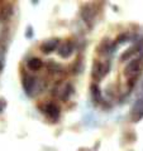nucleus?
I'll list each match as a JSON object with an SVG mask.
<instances>
[{
  "mask_svg": "<svg viewBox=\"0 0 143 151\" xmlns=\"http://www.w3.org/2000/svg\"><path fill=\"white\" fill-rule=\"evenodd\" d=\"M143 70V54H141L137 58H133L129 63L125 65L124 68V74L127 78H138L141 72Z\"/></svg>",
  "mask_w": 143,
  "mask_h": 151,
  "instance_id": "obj_1",
  "label": "nucleus"
},
{
  "mask_svg": "<svg viewBox=\"0 0 143 151\" xmlns=\"http://www.w3.org/2000/svg\"><path fill=\"white\" fill-rule=\"evenodd\" d=\"M110 70V62H101V60L94 59L93 62V68H91V77L96 82H100L105 77L107 73Z\"/></svg>",
  "mask_w": 143,
  "mask_h": 151,
  "instance_id": "obj_2",
  "label": "nucleus"
},
{
  "mask_svg": "<svg viewBox=\"0 0 143 151\" xmlns=\"http://www.w3.org/2000/svg\"><path fill=\"white\" fill-rule=\"evenodd\" d=\"M72 93H74V86L69 82L61 83L58 86H56L53 89V94H56V96L63 102L69 101L70 97L72 96Z\"/></svg>",
  "mask_w": 143,
  "mask_h": 151,
  "instance_id": "obj_3",
  "label": "nucleus"
},
{
  "mask_svg": "<svg viewBox=\"0 0 143 151\" xmlns=\"http://www.w3.org/2000/svg\"><path fill=\"white\" fill-rule=\"evenodd\" d=\"M39 110L46 117H48V119L53 121L58 120V117L61 115V107L56 102H47L43 106H39Z\"/></svg>",
  "mask_w": 143,
  "mask_h": 151,
  "instance_id": "obj_4",
  "label": "nucleus"
},
{
  "mask_svg": "<svg viewBox=\"0 0 143 151\" xmlns=\"http://www.w3.org/2000/svg\"><path fill=\"white\" fill-rule=\"evenodd\" d=\"M80 15L90 28L94 25L95 18H96V12H95V9L90 4H85V5L80 8Z\"/></svg>",
  "mask_w": 143,
  "mask_h": 151,
  "instance_id": "obj_5",
  "label": "nucleus"
},
{
  "mask_svg": "<svg viewBox=\"0 0 143 151\" xmlns=\"http://www.w3.org/2000/svg\"><path fill=\"white\" fill-rule=\"evenodd\" d=\"M36 84H37V78L33 74L29 73H23L22 76V86H23V91H24L28 96H32L33 92L36 89Z\"/></svg>",
  "mask_w": 143,
  "mask_h": 151,
  "instance_id": "obj_6",
  "label": "nucleus"
},
{
  "mask_svg": "<svg viewBox=\"0 0 143 151\" xmlns=\"http://www.w3.org/2000/svg\"><path fill=\"white\" fill-rule=\"evenodd\" d=\"M143 119V94L137 98L131 108V120L132 122H139Z\"/></svg>",
  "mask_w": 143,
  "mask_h": 151,
  "instance_id": "obj_7",
  "label": "nucleus"
},
{
  "mask_svg": "<svg viewBox=\"0 0 143 151\" xmlns=\"http://www.w3.org/2000/svg\"><path fill=\"white\" fill-rule=\"evenodd\" d=\"M58 44H60L58 38H50V39H46L39 44V50L43 54H51L56 49H58V47H60Z\"/></svg>",
  "mask_w": 143,
  "mask_h": 151,
  "instance_id": "obj_8",
  "label": "nucleus"
},
{
  "mask_svg": "<svg viewBox=\"0 0 143 151\" xmlns=\"http://www.w3.org/2000/svg\"><path fill=\"white\" fill-rule=\"evenodd\" d=\"M115 48V44L112 42V39L110 38H103L101 39V42L99 43V45H98V48H96V53L99 54V55H108L110 52Z\"/></svg>",
  "mask_w": 143,
  "mask_h": 151,
  "instance_id": "obj_9",
  "label": "nucleus"
},
{
  "mask_svg": "<svg viewBox=\"0 0 143 151\" xmlns=\"http://www.w3.org/2000/svg\"><path fill=\"white\" fill-rule=\"evenodd\" d=\"M139 54H143V42H138L134 45H132L128 50H125L120 57V62H124V60L131 58V57L139 55Z\"/></svg>",
  "mask_w": 143,
  "mask_h": 151,
  "instance_id": "obj_10",
  "label": "nucleus"
},
{
  "mask_svg": "<svg viewBox=\"0 0 143 151\" xmlns=\"http://www.w3.org/2000/svg\"><path fill=\"white\" fill-rule=\"evenodd\" d=\"M74 49H75V45L72 43V40H66L62 44H60L57 53H58L61 58H69L74 53Z\"/></svg>",
  "mask_w": 143,
  "mask_h": 151,
  "instance_id": "obj_11",
  "label": "nucleus"
},
{
  "mask_svg": "<svg viewBox=\"0 0 143 151\" xmlns=\"http://www.w3.org/2000/svg\"><path fill=\"white\" fill-rule=\"evenodd\" d=\"M14 14V5L13 3H1L0 5V20L7 22Z\"/></svg>",
  "mask_w": 143,
  "mask_h": 151,
  "instance_id": "obj_12",
  "label": "nucleus"
},
{
  "mask_svg": "<svg viewBox=\"0 0 143 151\" xmlns=\"http://www.w3.org/2000/svg\"><path fill=\"white\" fill-rule=\"evenodd\" d=\"M90 94L95 103H101L103 102V96H101V89H100L98 83H93L90 86Z\"/></svg>",
  "mask_w": 143,
  "mask_h": 151,
  "instance_id": "obj_13",
  "label": "nucleus"
},
{
  "mask_svg": "<svg viewBox=\"0 0 143 151\" xmlns=\"http://www.w3.org/2000/svg\"><path fill=\"white\" fill-rule=\"evenodd\" d=\"M27 67L28 69H31V70H34V72H37V70H39L42 67H43V62L39 59V58H37V57H33V58L31 59H28V62H27Z\"/></svg>",
  "mask_w": 143,
  "mask_h": 151,
  "instance_id": "obj_14",
  "label": "nucleus"
},
{
  "mask_svg": "<svg viewBox=\"0 0 143 151\" xmlns=\"http://www.w3.org/2000/svg\"><path fill=\"white\" fill-rule=\"evenodd\" d=\"M71 69H72V73L76 74V76L82 72V70H84V60H82V57H79V58L75 60L74 64H72V68H71Z\"/></svg>",
  "mask_w": 143,
  "mask_h": 151,
  "instance_id": "obj_15",
  "label": "nucleus"
},
{
  "mask_svg": "<svg viewBox=\"0 0 143 151\" xmlns=\"http://www.w3.org/2000/svg\"><path fill=\"white\" fill-rule=\"evenodd\" d=\"M47 69H48V72L52 73V74H56V73L62 72V67H61V64L53 62V60H50V62H47Z\"/></svg>",
  "mask_w": 143,
  "mask_h": 151,
  "instance_id": "obj_16",
  "label": "nucleus"
},
{
  "mask_svg": "<svg viewBox=\"0 0 143 151\" xmlns=\"http://www.w3.org/2000/svg\"><path fill=\"white\" fill-rule=\"evenodd\" d=\"M131 39V34H128V33H122V34H119L118 38H117V40L114 42V44L118 45V44H123V43H125V42H128Z\"/></svg>",
  "mask_w": 143,
  "mask_h": 151,
  "instance_id": "obj_17",
  "label": "nucleus"
},
{
  "mask_svg": "<svg viewBox=\"0 0 143 151\" xmlns=\"http://www.w3.org/2000/svg\"><path fill=\"white\" fill-rule=\"evenodd\" d=\"M7 105H8V102L5 98H3V97H0V115L4 112V110L7 108Z\"/></svg>",
  "mask_w": 143,
  "mask_h": 151,
  "instance_id": "obj_18",
  "label": "nucleus"
},
{
  "mask_svg": "<svg viewBox=\"0 0 143 151\" xmlns=\"http://www.w3.org/2000/svg\"><path fill=\"white\" fill-rule=\"evenodd\" d=\"M26 37L28 38V39H31V38L33 37V28L32 25H28L27 29H26Z\"/></svg>",
  "mask_w": 143,
  "mask_h": 151,
  "instance_id": "obj_19",
  "label": "nucleus"
},
{
  "mask_svg": "<svg viewBox=\"0 0 143 151\" xmlns=\"http://www.w3.org/2000/svg\"><path fill=\"white\" fill-rule=\"evenodd\" d=\"M79 151H89V150H88V149H80Z\"/></svg>",
  "mask_w": 143,
  "mask_h": 151,
  "instance_id": "obj_20",
  "label": "nucleus"
}]
</instances>
